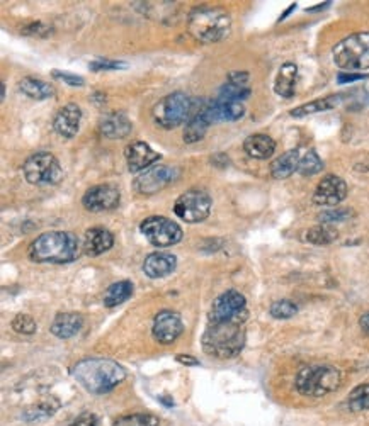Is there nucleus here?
<instances>
[{
  "instance_id": "obj_12",
  "label": "nucleus",
  "mask_w": 369,
  "mask_h": 426,
  "mask_svg": "<svg viewBox=\"0 0 369 426\" xmlns=\"http://www.w3.org/2000/svg\"><path fill=\"white\" fill-rule=\"evenodd\" d=\"M179 175H181L179 168L169 167V165H153L138 175L134 180V190L141 196H153L166 187L172 185Z\"/></svg>"
},
{
  "instance_id": "obj_24",
  "label": "nucleus",
  "mask_w": 369,
  "mask_h": 426,
  "mask_svg": "<svg viewBox=\"0 0 369 426\" xmlns=\"http://www.w3.org/2000/svg\"><path fill=\"white\" fill-rule=\"evenodd\" d=\"M243 150L255 160H268L276 152V141L268 134H252L243 141Z\"/></svg>"
},
{
  "instance_id": "obj_43",
  "label": "nucleus",
  "mask_w": 369,
  "mask_h": 426,
  "mask_svg": "<svg viewBox=\"0 0 369 426\" xmlns=\"http://www.w3.org/2000/svg\"><path fill=\"white\" fill-rule=\"evenodd\" d=\"M364 77H366V75H363V73H339L337 82L339 83L354 82V80H361V79H364Z\"/></svg>"
},
{
  "instance_id": "obj_19",
  "label": "nucleus",
  "mask_w": 369,
  "mask_h": 426,
  "mask_svg": "<svg viewBox=\"0 0 369 426\" xmlns=\"http://www.w3.org/2000/svg\"><path fill=\"white\" fill-rule=\"evenodd\" d=\"M80 119H82V111L79 105L67 104L54 114L53 130L61 138H74L80 130Z\"/></svg>"
},
{
  "instance_id": "obj_26",
  "label": "nucleus",
  "mask_w": 369,
  "mask_h": 426,
  "mask_svg": "<svg viewBox=\"0 0 369 426\" xmlns=\"http://www.w3.org/2000/svg\"><path fill=\"white\" fill-rule=\"evenodd\" d=\"M299 160H301V156H299V150H290V152H286L284 155L277 156L276 160L272 161L271 175L277 180L291 177L295 172H298Z\"/></svg>"
},
{
  "instance_id": "obj_44",
  "label": "nucleus",
  "mask_w": 369,
  "mask_h": 426,
  "mask_svg": "<svg viewBox=\"0 0 369 426\" xmlns=\"http://www.w3.org/2000/svg\"><path fill=\"white\" fill-rule=\"evenodd\" d=\"M177 362L186 363V365H197V360L195 357H189V355H177Z\"/></svg>"
},
{
  "instance_id": "obj_40",
  "label": "nucleus",
  "mask_w": 369,
  "mask_h": 426,
  "mask_svg": "<svg viewBox=\"0 0 369 426\" xmlns=\"http://www.w3.org/2000/svg\"><path fill=\"white\" fill-rule=\"evenodd\" d=\"M53 77L54 79L61 80V82H65L70 87H82L83 83H86V80H83L82 77H77L74 75V73H68V72H58V70H53Z\"/></svg>"
},
{
  "instance_id": "obj_35",
  "label": "nucleus",
  "mask_w": 369,
  "mask_h": 426,
  "mask_svg": "<svg viewBox=\"0 0 369 426\" xmlns=\"http://www.w3.org/2000/svg\"><path fill=\"white\" fill-rule=\"evenodd\" d=\"M114 426H160V420L155 414L140 413V414H128L114 421Z\"/></svg>"
},
{
  "instance_id": "obj_5",
  "label": "nucleus",
  "mask_w": 369,
  "mask_h": 426,
  "mask_svg": "<svg viewBox=\"0 0 369 426\" xmlns=\"http://www.w3.org/2000/svg\"><path fill=\"white\" fill-rule=\"evenodd\" d=\"M341 370L328 365H313L299 370L295 385L299 394L308 398H321L334 392L341 385Z\"/></svg>"
},
{
  "instance_id": "obj_25",
  "label": "nucleus",
  "mask_w": 369,
  "mask_h": 426,
  "mask_svg": "<svg viewBox=\"0 0 369 426\" xmlns=\"http://www.w3.org/2000/svg\"><path fill=\"white\" fill-rule=\"evenodd\" d=\"M296 79H298V67L295 63H284L277 72L276 82H274L276 94L284 99L293 97L296 90Z\"/></svg>"
},
{
  "instance_id": "obj_1",
  "label": "nucleus",
  "mask_w": 369,
  "mask_h": 426,
  "mask_svg": "<svg viewBox=\"0 0 369 426\" xmlns=\"http://www.w3.org/2000/svg\"><path fill=\"white\" fill-rule=\"evenodd\" d=\"M74 377L86 391L106 394L126 379V370L109 358H83L74 367Z\"/></svg>"
},
{
  "instance_id": "obj_11",
  "label": "nucleus",
  "mask_w": 369,
  "mask_h": 426,
  "mask_svg": "<svg viewBox=\"0 0 369 426\" xmlns=\"http://www.w3.org/2000/svg\"><path fill=\"white\" fill-rule=\"evenodd\" d=\"M140 231L153 247H172L182 240V230L177 223L163 216H150L140 225Z\"/></svg>"
},
{
  "instance_id": "obj_32",
  "label": "nucleus",
  "mask_w": 369,
  "mask_h": 426,
  "mask_svg": "<svg viewBox=\"0 0 369 426\" xmlns=\"http://www.w3.org/2000/svg\"><path fill=\"white\" fill-rule=\"evenodd\" d=\"M349 409L352 413H363L369 409V384H361L354 387L349 394Z\"/></svg>"
},
{
  "instance_id": "obj_23",
  "label": "nucleus",
  "mask_w": 369,
  "mask_h": 426,
  "mask_svg": "<svg viewBox=\"0 0 369 426\" xmlns=\"http://www.w3.org/2000/svg\"><path fill=\"white\" fill-rule=\"evenodd\" d=\"M83 318L77 313H60L57 314V318L51 323V335L61 340H68V338L75 336L77 333L82 329Z\"/></svg>"
},
{
  "instance_id": "obj_33",
  "label": "nucleus",
  "mask_w": 369,
  "mask_h": 426,
  "mask_svg": "<svg viewBox=\"0 0 369 426\" xmlns=\"http://www.w3.org/2000/svg\"><path fill=\"white\" fill-rule=\"evenodd\" d=\"M252 90L248 85H235V83H223L220 87V92H218V99H223V101H232V102H242L247 101L250 97Z\"/></svg>"
},
{
  "instance_id": "obj_14",
  "label": "nucleus",
  "mask_w": 369,
  "mask_h": 426,
  "mask_svg": "<svg viewBox=\"0 0 369 426\" xmlns=\"http://www.w3.org/2000/svg\"><path fill=\"white\" fill-rule=\"evenodd\" d=\"M184 332L182 319L175 311H160L153 319V338L162 345H170Z\"/></svg>"
},
{
  "instance_id": "obj_29",
  "label": "nucleus",
  "mask_w": 369,
  "mask_h": 426,
  "mask_svg": "<svg viewBox=\"0 0 369 426\" xmlns=\"http://www.w3.org/2000/svg\"><path fill=\"white\" fill-rule=\"evenodd\" d=\"M133 294V284L130 281H119L109 285L108 291L104 294V306L106 307H116L119 304L126 303Z\"/></svg>"
},
{
  "instance_id": "obj_17",
  "label": "nucleus",
  "mask_w": 369,
  "mask_h": 426,
  "mask_svg": "<svg viewBox=\"0 0 369 426\" xmlns=\"http://www.w3.org/2000/svg\"><path fill=\"white\" fill-rule=\"evenodd\" d=\"M210 124V119H208L206 116V101H204V99H199V101L195 99L191 117H189L188 124H186L182 138H184V141L188 143V145L201 141V139L204 138V134H206Z\"/></svg>"
},
{
  "instance_id": "obj_31",
  "label": "nucleus",
  "mask_w": 369,
  "mask_h": 426,
  "mask_svg": "<svg viewBox=\"0 0 369 426\" xmlns=\"http://www.w3.org/2000/svg\"><path fill=\"white\" fill-rule=\"evenodd\" d=\"M58 406H60V403L54 401V398L45 399V401H41L39 404H36V406H32L31 409L26 411L23 416H24V420H28V421L45 420V418H50L51 414H54V411L58 409Z\"/></svg>"
},
{
  "instance_id": "obj_7",
  "label": "nucleus",
  "mask_w": 369,
  "mask_h": 426,
  "mask_svg": "<svg viewBox=\"0 0 369 426\" xmlns=\"http://www.w3.org/2000/svg\"><path fill=\"white\" fill-rule=\"evenodd\" d=\"M192 105H195V101L189 95H186L184 92H174L153 105L152 117L157 126L162 130H174L189 121Z\"/></svg>"
},
{
  "instance_id": "obj_20",
  "label": "nucleus",
  "mask_w": 369,
  "mask_h": 426,
  "mask_svg": "<svg viewBox=\"0 0 369 426\" xmlns=\"http://www.w3.org/2000/svg\"><path fill=\"white\" fill-rule=\"evenodd\" d=\"M133 130V124L123 112H109L104 114L99 121V133L109 139L126 138Z\"/></svg>"
},
{
  "instance_id": "obj_42",
  "label": "nucleus",
  "mask_w": 369,
  "mask_h": 426,
  "mask_svg": "<svg viewBox=\"0 0 369 426\" xmlns=\"http://www.w3.org/2000/svg\"><path fill=\"white\" fill-rule=\"evenodd\" d=\"M226 82L235 83V85H248V73L247 72H232L226 79Z\"/></svg>"
},
{
  "instance_id": "obj_41",
  "label": "nucleus",
  "mask_w": 369,
  "mask_h": 426,
  "mask_svg": "<svg viewBox=\"0 0 369 426\" xmlns=\"http://www.w3.org/2000/svg\"><path fill=\"white\" fill-rule=\"evenodd\" d=\"M70 426H99V423H97V418L94 416V414L83 413V414H80V416L77 418Z\"/></svg>"
},
{
  "instance_id": "obj_10",
  "label": "nucleus",
  "mask_w": 369,
  "mask_h": 426,
  "mask_svg": "<svg viewBox=\"0 0 369 426\" xmlns=\"http://www.w3.org/2000/svg\"><path fill=\"white\" fill-rule=\"evenodd\" d=\"M174 212L189 225L204 221L211 212V197L206 190L191 189L179 196L174 204Z\"/></svg>"
},
{
  "instance_id": "obj_18",
  "label": "nucleus",
  "mask_w": 369,
  "mask_h": 426,
  "mask_svg": "<svg viewBox=\"0 0 369 426\" xmlns=\"http://www.w3.org/2000/svg\"><path fill=\"white\" fill-rule=\"evenodd\" d=\"M246 114V108L242 102L223 101V99H215V101H206V116L210 123H225V121H239Z\"/></svg>"
},
{
  "instance_id": "obj_39",
  "label": "nucleus",
  "mask_w": 369,
  "mask_h": 426,
  "mask_svg": "<svg viewBox=\"0 0 369 426\" xmlns=\"http://www.w3.org/2000/svg\"><path fill=\"white\" fill-rule=\"evenodd\" d=\"M89 68L92 72H108V70H119V68H126V63H119V61L114 60H94L92 63L89 65Z\"/></svg>"
},
{
  "instance_id": "obj_37",
  "label": "nucleus",
  "mask_w": 369,
  "mask_h": 426,
  "mask_svg": "<svg viewBox=\"0 0 369 426\" xmlns=\"http://www.w3.org/2000/svg\"><path fill=\"white\" fill-rule=\"evenodd\" d=\"M12 329L19 335H34L36 329H38V325L32 319V316L29 314H17L16 318L12 319Z\"/></svg>"
},
{
  "instance_id": "obj_38",
  "label": "nucleus",
  "mask_w": 369,
  "mask_h": 426,
  "mask_svg": "<svg viewBox=\"0 0 369 426\" xmlns=\"http://www.w3.org/2000/svg\"><path fill=\"white\" fill-rule=\"evenodd\" d=\"M352 216L350 209H327L319 216L321 225H334V223H342Z\"/></svg>"
},
{
  "instance_id": "obj_34",
  "label": "nucleus",
  "mask_w": 369,
  "mask_h": 426,
  "mask_svg": "<svg viewBox=\"0 0 369 426\" xmlns=\"http://www.w3.org/2000/svg\"><path fill=\"white\" fill-rule=\"evenodd\" d=\"M321 170H323V161L317 155L315 150H308V152L301 156V160H299L298 172L301 175H305V177H310V175L320 174Z\"/></svg>"
},
{
  "instance_id": "obj_36",
  "label": "nucleus",
  "mask_w": 369,
  "mask_h": 426,
  "mask_svg": "<svg viewBox=\"0 0 369 426\" xmlns=\"http://www.w3.org/2000/svg\"><path fill=\"white\" fill-rule=\"evenodd\" d=\"M269 313L276 319H290L298 313V306H296L293 301H276L271 306V310H269Z\"/></svg>"
},
{
  "instance_id": "obj_28",
  "label": "nucleus",
  "mask_w": 369,
  "mask_h": 426,
  "mask_svg": "<svg viewBox=\"0 0 369 426\" xmlns=\"http://www.w3.org/2000/svg\"><path fill=\"white\" fill-rule=\"evenodd\" d=\"M19 90L28 97L34 99V101H45L54 94L53 87L50 83L43 82L39 79H32V77H24L19 82Z\"/></svg>"
},
{
  "instance_id": "obj_4",
  "label": "nucleus",
  "mask_w": 369,
  "mask_h": 426,
  "mask_svg": "<svg viewBox=\"0 0 369 426\" xmlns=\"http://www.w3.org/2000/svg\"><path fill=\"white\" fill-rule=\"evenodd\" d=\"M232 19L226 12L211 7H201L189 16V32L201 43H217L228 36Z\"/></svg>"
},
{
  "instance_id": "obj_45",
  "label": "nucleus",
  "mask_w": 369,
  "mask_h": 426,
  "mask_svg": "<svg viewBox=\"0 0 369 426\" xmlns=\"http://www.w3.org/2000/svg\"><path fill=\"white\" fill-rule=\"evenodd\" d=\"M359 326L364 333H369V313L363 314L359 319Z\"/></svg>"
},
{
  "instance_id": "obj_3",
  "label": "nucleus",
  "mask_w": 369,
  "mask_h": 426,
  "mask_svg": "<svg viewBox=\"0 0 369 426\" xmlns=\"http://www.w3.org/2000/svg\"><path fill=\"white\" fill-rule=\"evenodd\" d=\"M246 347L243 323H210L203 335L204 354L215 358H233Z\"/></svg>"
},
{
  "instance_id": "obj_22",
  "label": "nucleus",
  "mask_w": 369,
  "mask_h": 426,
  "mask_svg": "<svg viewBox=\"0 0 369 426\" xmlns=\"http://www.w3.org/2000/svg\"><path fill=\"white\" fill-rule=\"evenodd\" d=\"M114 245V236L111 231L104 227H92L86 233L83 238V252L89 256H99L112 248Z\"/></svg>"
},
{
  "instance_id": "obj_8",
  "label": "nucleus",
  "mask_w": 369,
  "mask_h": 426,
  "mask_svg": "<svg viewBox=\"0 0 369 426\" xmlns=\"http://www.w3.org/2000/svg\"><path fill=\"white\" fill-rule=\"evenodd\" d=\"M24 179L31 185H57L63 179L60 161L48 152H38L24 161Z\"/></svg>"
},
{
  "instance_id": "obj_21",
  "label": "nucleus",
  "mask_w": 369,
  "mask_h": 426,
  "mask_svg": "<svg viewBox=\"0 0 369 426\" xmlns=\"http://www.w3.org/2000/svg\"><path fill=\"white\" fill-rule=\"evenodd\" d=\"M177 267V258L172 253L167 252H155L150 253L145 258L143 272L150 278H162L170 275Z\"/></svg>"
},
{
  "instance_id": "obj_30",
  "label": "nucleus",
  "mask_w": 369,
  "mask_h": 426,
  "mask_svg": "<svg viewBox=\"0 0 369 426\" xmlns=\"http://www.w3.org/2000/svg\"><path fill=\"white\" fill-rule=\"evenodd\" d=\"M339 231L332 225H319L306 231V241L313 245H328L337 240Z\"/></svg>"
},
{
  "instance_id": "obj_6",
  "label": "nucleus",
  "mask_w": 369,
  "mask_h": 426,
  "mask_svg": "<svg viewBox=\"0 0 369 426\" xmlns=\"http://www.w3.org/2000/svg\"><path fill=\"white\" fill-rule=\"evenodd\" d=\"M334 63L342 70L369 68V31L354 32L332 50Z\"/></svg>"
},
{
  "instance_id": "obj_13",
  "label": "nucleus",
  "mask_w": 369,
  "mask_h": 426,
  "mask_svg": "<svg viewBox=\"0 0 369 426\" xmlns=\"http://www.w3.org/2000/svg\"><path fill=\"white\" fill-rule=\"evenodd\" d=\"M119 201H121V194L114 185H109V183L90 187L82 197L83 207L92 212L112 211L118 207Z\"/></svg>"
},
{
  "instance_id": "obj_27",
  "label": "nucleus",
  "mask_w": 369,
  "mask_h": 426,
  "mask_svg": "<svg viewBox=\"0 0 369 426\" xmlns=\"http://www.w3.org/2000/svg\"><path fill=\"white\" fill-rule=\"evenodd\" d=\"M344 99L342 94H335V95H328L325 99H317V101L308 102V104H303L299 108H296L290 114L293 117H303V116H310V114H317V112H323L328 111V109H334L335 105L341 104V101Z\"/></svg>"
},
{
  "instance_id": "obj_46",
  "label": "nucleus",
  "mask_w": 369,
  "mask_h": 426,
  "mask_svg": "<svg viewBox=\"0 0 369 426\" xmlns=\"http://www.w3.org/2000/svg\"><path fill=\"white\" fill-rule=\"evenodd\" d=\"M2 101H6V83H2Z\"/></svg>"
},
{
  "instance_id": "obj_2",
  "label": "nucleus",
  "mask_w": 369,
  "mask_h": 426,
  "mask_svg": "<svg viewBox=\"0 0 369 426\" xmlns=\"http://www.w3.org/2000/svg\"><path fill=\"white\" fill-rule=\"evenodd\" d=\"M79 253V238L70 231L43 233L29 245V258L36 263H70Z\"/></svg>"
},
{
  "instance_id": "obj_9",
  "label": "nucleus",
  "mask_w": 369,
  "mask_h": 426,
  "mask_svg": "<svg viewBox=\"0 0 369 426\" xmlns=\"http://www.w3.org/2000/svg\"><path fill=\"white\" fill-rule=\"evenodd\" d=\"M248 318L247 299L239 291H226L213 301L210 310V323H243Z\"/></svg>"
},
{
  "instance_id": "obj_16",
  "label": "nucleus",
  "mask_w": 369,
  "mask_h": 426,
  "mask_svg": "<svg viewBox=\"0 0 369 426\" xmlns=\"http://www.w3.org/2000/svg\"><path fill=\"white\" fill-rule=\"evenodd\" d=\"M124 158H126L128 170L130 172H145L160 160V155L152 150V146L143 141H133L124 148Z\"/></svg>"
},
{
  "instance_id": "obj_15",
  "label": "nucleus",
  "mask_w": 369,
  "mask_h": 426,
  "mask_svg": "<svg viewBox=\"0 0 369 426\" xmlns=\"http://www.w3.org/2000/svg\"><path fill=\"white\" fill-rule=\"evenodd\" d=\"M347 196V183L344 179L337 177V175H327L321 179V182L317 185L315 194H313V202L317 205H330L341 204Z\"/></svg>"
}]
</instances>
